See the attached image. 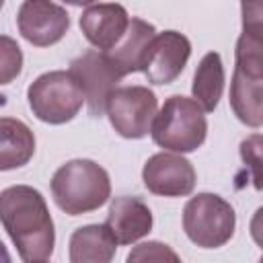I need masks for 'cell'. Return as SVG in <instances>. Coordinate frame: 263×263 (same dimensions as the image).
I'll use <instances>...</instances> for the list:
<instances>
[{
    "label": "cell",
    "instance_id": "1",
    "mask_svg": "<svg viewBox=\"0 0 263 263\" xmlns=\"http://www.w3.org/2000/svg\"><path fill=\"white\" fill-rule=\"evenodd\" d=\"M0 222L27 263L45 261L53 253V220L37 189L12 185L0 191Z\"/></svg>",
    "mask_w": 263,
    "mask_h": 263
},
{
    "label": "cell",
    "instance_id": "2",
    "mask_svg": "<svg viewBox=\"0 0 263 263\" xmlns=\"http://www.w3.org/2000/svg\"><path fill=\"white\" fill-rule=\"evenodd\" d=\"M51 195L60 210L70 216L99 210L111 195L107 171L88 158L62 164L51 177Z\"/></svg>",
    "mask_w": 263,
    "mask_h": 263
},
{
    "label": "cell",
    "instance_id": "3",
    "mask_svg": "<svg viewBox=\"0 0 263 263\" xmlns=\"http://www.w3.org/2000/svg\"><path fill=\"white\" fill-rule=\"evenodd\" d=\"M152 140L171 152H193L197 150L208 134V121L203 111L193 99L173 95L164 101L156 113L152 127Z\"/></svg>",
    "mask_w": 263,
    "mask_h": 263
},
{
    "label": "cell",
    "instance_id": "4",
    "mask_svg": "<svg viewBox=\"0 0 263 263\" xmlns=\"http://www.w3.org/2000/svg\"><path fill=\"white\" fill-rule=\"evenodd\" d=\"M27 99L37 119L60 125L78 115L84 103V92L70 72L53 70L41 74L29 86Z\"/></svg>",
    "mask_w": 263,
    "mask_h": 263
},
{
    "label": "cell",
    "instance_id": "5",
    "mask_svg": "<svg viewBox=\"0 0 263 263\" xmlns=\"http://www.w3.org/2000/svg\"><path fill=\"white\" fill-rule=\"evenodd\" d=\"M236 226L232 205L216 193H197L183 210V230L191 242L201 249L226 245Z\"/></svg>",
    "mask_w": 263,
    "mask_h": 263
},
{
    "label": "cell",
    "instance_id": "6",
    "mask_svg": "<svg viewBox=\"0 0 263 263\" xmlns=\"http://www.w3.org/2000/svg\"><path fill=\"white\" fill-rule=\"evenodd\" d=\"M156 107V95L148 86H121L109 97L105 113L119 136L138 140L150 132Z\"/></svg>",
    "mask_w": 263,
    "mask_h": 263
},
{
    "label": "cell",
    "instance_id": "7",
    "mask_svg": "<svg viewBox=\"0 0 263 263\" xmlns=\"http://www.w3.org/2000/svg\"><path fill=\"white\" fill-rule=\"evenodd\" d=\"M68 72L80 84L84 92V101L88 105V113L92 117H101L105 113L109 97L123 78L115 68V64L109 60L105 51L90 49L78 55L76 60H72Z\"/></svg>",
    "mask_w": 263,
    "mask_h": 263
},
{
    "label": "cell",
    "instance_id": "8",
    "mask_svg": "<svg viewBox=\"0 0 263 263\" xmlns=\"http://www.w3.org/2000/svg\"><path fill=\"white\" fill-rule=\"evenodd\" d=\"M148 191L162 197H183L195 187V168L181 154L158 152L150 156L142 168Z\"/></svg>",
    "mask_w": 263,
    "mask_h": 263
},
{
    "label": "cell",
    "instance_id": "9",
    "mask_svg": "<svg viewBox=\"0 0 263 263\" xmlns=\"http://www.w3.org/2000/svg\"><path fill=\"white\" fill-rule=\"evenodd\" d=\"M18 31L21 35L37 45V47H47L58 43L68 27H70V16L66 8H62L55 2H43V0H27L18 8Z\"/></svg>",
    "mask_w": 263,
    "mask_h": 263
},
{
    "label": "cell",
    "instance_id": "10",
    "mask_svg": "<svg viewBox=\"0 0 263 263\" xmlns=\"http://www.w3.org/2000/svg\"><path fill=\"white\" fill-rule=\"evenodd\" d=\"M189 55H191V43L183 33L179 31L156 33L154 41L150 43L142 72L152 84H171L183 72Z\"/></svg>",
    "mask_w": 263,
    "mask_h": 263
},
{
    "label": "cell",
    "instance_id": "11",
    "mask_svg": "<svg viewBox=\"0 0 263 263\" xmlns=\"http://www.w3.org/2000/svg\"><path fill=\"white\" fill-rule=\"evenodd\" d=\"M129 16L121 4H88L80 16V29L90 45L111 51L127 29Z\"/></svg>",
    "mask_w": 263,
    "mask_h": 263
},
{
    "label": "cell",
    "instance_id": "12",
    "mask_svg": "<svg viewBox=\"0 0 263 263\" xmlns=\"http://www.w3.org/2000/svg\"><path fill=\"white\" fill-rule=\"evenodd\" d=\"M105 226L117 245H132L152 230V212L142 199L121 195L111 201Z\"/></svg>",
    "mask_w": 263,
    "mask_h": 263
},
{
    "label": "cell",
    "instance_id": "13",
    "mask_svg": "<svg viewBox=\"0 0 263 263\" xmlns=\"http://www.w3.org/2000/svg\"><path fill=\"white\" fill-rule=\"evenodd\" d=\"M154 37H156L154 25H150L142 18H132L127 23V29H125L123 37L119 39V43L111 51H105V53L115 64V68L119 70L121 76H127L132 72H142L150 43L154 41Z\"/></svg>",
    "mask_w": 263,
    "mask_h": 263
},
{
    "label": "cell",
    "instance_id": "14",
    "mask_svg": "<svg viewBox=\"0 0 263 263\" xmlns=\"http://www.w3.org/2000/svg\"><path fill=\"white\" fill-rule=\"evenodd\" d=\"M117 240L105 224H88L70 236V263H111Z\"/></svg>",
    "mask_w": 263,
    "mask_h": 263
},
{
    "label": "cell",
    "instance_id": "15",
    "mask_svg": "<svg viewBox=\"0 0 263 263\" xmlns=\"http://www.w3.org/2000/svg\"><path fill=\"white\" fill-rule=\"evenodd\" d=\"M261 90H263V76L247 74L234 68L230 82V107L234 115L249 127H259L263 123Z\"/></svg>",
    "mask_w": 263,
    "mask_h": 263
},
{
    "label": "cell",
    "instance_id": "16",
    "mask_svg": "<svg viewBox=\"0 0 263 263\" xmlns=\"http://www.w3.org/2000/svg\"><path fill=\"white\" fill-rule=\"evenodd\" d=\"M35 154V136L27 123L0 117V171L25 166Z\"/></svg>",
    "mask_w": 263,
    "mask_h": 263
},
{
    "label": "cell",
    "instance_id": "17",
    "mask_svg": "<svg viewBox=\"0 0 263 263\" xmlns=\"http://www.w3.org/2000/svg\"><path fill=\"white\" fill-rule=\"evenodd\" d=\"M224 90V66L222 58L216 51H210L201 58L195 76H193V101L199 105L203 113H210L218 107Z\"/></svg>",
    "mask_w": 263,
    "mask_h": 263
},
{
    "label": "cell",
    "instance_id": "18",
    "mask_svg": "<svg viewBox=\"0 0 263 263\" xmlns=\"http://www.w3.org/2000/svg\"><path fill=\"white\" fill-rule=\"evenodd\" d=\"M125 263H183V261L168 245L158 240H148L134 247Z\"/></svg>",
    "mask_w": 263,
    "mask_h": 263
},
{
    "label": "cell",
    "instance_id": "19",
    "mask_svg": "<svg viewBox=\"0 0 263 263\" xmlns=\"http://www.w3.org/2000/svg\"><path fill=\"white\" fill-rule=\"evenodd\" d=\"M23 70V51L12 37L0 35V84L12 82Z\"/></svg>",
    "mask_w": 263,
    "mask_h": 263
},
{
    "label": "cell",
    "instance_id": "20",
    "mask_svg": "<svg viewBox=\"0 0 263 263\" xmlns=\"http://www.w3.org/2000/svg\"><path fill=\"white\" fill-rule=\"evenodd\" d=\"M240 156H242L245 164H249L253 171L255 187L261 189V136L259 134L247 138L240 144Z\"/></svg>",
    "mask_w": 263,
    "mask_h": 263
},
{
    "label": "cell",
    "instance_id": "21",
    "mask_svg": "<svg viewBox=\"0 0 263 263\" xmlns=\"http://www.w3.org/2000/svg\"><path fill=\"white\" fill-rule=\"evenodd\" d=\"M0 263H12L10 253H8V249L4 247V242H2V240H0Z\"/></svg>",
    "mask_w": 263,
    "mask_h": 263
},
{
    "label": "cell",
    "instance_id": "22",
    "mask_svg": "<svg viewBox=\"0 0 263 263\" xmlns=\"http://www.w3.org/2000/svg\"><path fill=\"white\" fill-rule=\"evenodd\" d=\"M2 6H4V2H2V0H0V10H2Z\"/></svg>",
    "mask_w": 263,
    "mask_h": 263
},
{
    "label": "cell",
    "instance_id": "23",
    "mask_svg": "<svg viewBox=\"0 0 263 263\" xmlns=\"http://www.w3.org/2000/svg\"><path fill=\"white\" fill-rule=\"evenodd\" d=\"M33 263H45V261H33Z\"/></svg>",
    "mask_w": 263,
    "mask_h": 263
}]
</instances>
